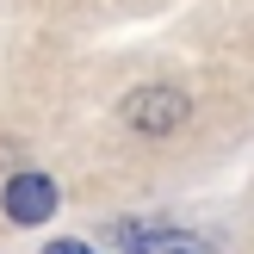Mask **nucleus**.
I'll return each instance as SVG.
<instances>
[{
	"label": "nucleus",
	"instance_id": "nucleus-1",
	"mask_svg": "<svg viewBox=\"0 0 254 254\" xmlns=\"http://www.w3.org/2000/svg\"><path fill=\"white\" fill-rule=\"evenodd\" d=\"M124 124L143 130V136H174L186 124V93L180 87H136L124 99Z\"/></svg>",
	"mask_w": 254,
	"mask_h": 254
},
{
	"label": "nucleus",
	"instance_id": "nucleus-2",
	"mask_svg": "<svg viewBox=\"0 0 254 254\" xmlns=\"http://www.w3.org/2000/svg\"><path fill=\"white\" fill-rule=\"evenodd\" d=\"M0 205H6L12 223H25V230H31V223L56 217V180H50V174H37V168H25V174H12V180H6Z\"/></svg>",
	"mask_w": 254,
	"mask_h": 254
},
{
	"label": "nucleus",
	"instance_id": "nucleus-3",
	"mask_svg": "<svg viewBox=\"0 0 254 254\" xmlns=\"http://www.w3.org/2000/svg\"><path fill=\"white\" fill-rule=\"evenodd\" d=\"M118 248L124 254H205L192 236H180V230H149V223H118Z\"/></svg>",
	"mask_w": 254,
	"mask_h": 254
},
{
	"label": "nucleus",
	"instance_id": "nucleus-4",
	"mask_svg": "<svg viewBox=\"0 0 254 254\" xmlns=\"http://www.w3.org/2000/svg\"><path fill=\"white\" fill-rule=\"evenodd\" d=\"M44 254H93V248H81V242H50Z\"/></svg>",
	"mask_w": 254,
	"mask_h": 254
}]
</instances>
